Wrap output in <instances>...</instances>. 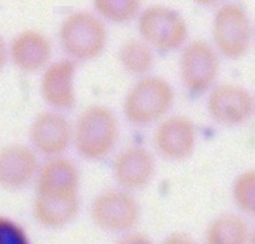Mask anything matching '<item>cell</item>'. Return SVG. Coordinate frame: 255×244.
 <instances>
[{
  "mask_svg": "<svg viewBox=\"0 0 255 244\" xmlns=\"http://www.w3.org/2000/svg\"><path fill=\"white\" fill-rule=\"evenodd\" d=\"M117 133L118 122L114 112L105 105H91L76 120L74 128L76 149L86 158L99 159L112 149Z\"/></svg>",
  "mask_w": 255,
  "mask_h": 244,
  "instance_id": "6da1fadb",
  "label": "cell"
},
{
  "mask_svg": "<svg viewBox=\"0 0 255 244\" xmlns=\"http://www.w3.org/2000/svg\"><path fill=\"white\" fill-rule=\"evenodd\" d=\"M107 36L105 22L88 10L67 14L59 28L60 42L65 51L78 59L98 56L105 47Z\"/></svg>",
  "mask_w": 255,
  "mask_h": 244,
  "instance_id": "7a4b0ae2",
  "label": "cell"
},
{
  "mask_svg": "<svg viewBox=\"0 0 255 244\" xmlns=\"http://www.w3.org/2000/svg\"><path fill=\"white\" fill-rule=\"evenodd\" d=\"M173 98L174 91L168 81L148 76L139 80L126 95L124 112L130 121L144 123L163 115Z\"/></svg>",
  "mask_w": 255,
  "mask_h": 244,
  "instance_id": "3957f363",
  "label": "cell"
},
{
  "mask_svg": "<svg viewBox=\"0 0 255 244\" xmlns=\"http://www.w3.org/2000/svg\"><path fill=\"white\" fill-rule=\"evenodd\" d=\"M138 28L145 40L166 50L179 46L188 33L184 16L164 4L147 6L139 15Z\"/></svg>",
  "mask_w": 255,
  "mask_h": 244,
  "instance_id": "277c9868",
  "label": "cell"
},
{
  "mask_svg": "<svg viewBox=\"0 0 255 244\" xmlns=\"http://www.w3.org/2000/svg\"><path fill=\"white\" fill-rule=\"evenodd\" d=\"M214 38L229 56L241 55L246 50L251 39V24L242 6L226 3L218 9L214 19Z\"/></svg>",
  "mask_w": 255,
  "mask_h": 244,
  "instance_id": "5b68a950",
  "label": "cell"
},
{
  "mask_svg": "<svg viewBox=\"0 0 255 244\" xmlns=\"http://www.w3.org/2000/svg\"><path fill=\"white\" fill-rule=\"evenodd\" d=\"M91 213L94 222L100 228L119 232L130 228L135 223L138 207L129 194L108 190L95 199Z\"/></svg>",
  "mask_w": 255,
  "mask_h": 244,
  "instance_id": "8992f818",
  "label": "cell"
},
{
  "mask_svg": "<svg viewBox=\"0 0 255 244\" xmlns=\"http://www.w3.org/2000/svg\"><path fill=\"white\" fill-rule=\"evenodd\" d=\"M219 55L205 40H193L187 44L180 56V71L184 83L194 91L208 88L218 75Z\"/></svg>",
  "mask_w": 255,
  "mask_h": 244,
  "instance_id": "52a82bcc",
  "label": "cell"
},
{
  "mask_svg": "<svg viewBox=\"0 0 255 244\" xmlns=\"http://www.w3.org/2000/svg\"><path fill=\"white\" fill-rule=\"evenodd\" d=\"M30 135L41 153L59 155L69 144L71 128L68 120L61 113L44 110L33 119Z\"/></svg>",
  "mask_w": 255,
  "mask_h": 244,
  "instance_id": "ba28073f",
  "label": "cell"
},
{
  "mask_svg": "<svg viewBox=\"0 0 255 244\" xmlns=\"http://www.w3.org/2000/svg\"><path fill=\"white\" fill-rule=\"evenodd\" d=\"M52 43L42 32L25 29L16 33L8 44V57L22 71H35L47 65Z\"/></svg>",
  "mask_w": 255,
  "mask_h": 244,
  "instance_id": "9c48e42d",
  "label": "cell"
},
{
  "mask_svg": "<svg viewBox=\"0 0 255 244\" xmlns=\"http://www.w3.org/2000/svg\"><path fill=\"white\" fill-rule=\"evenodd\" d=\"M38 169L36 154L29 146L10 143L0 149V186L17 189L28 184Z\"/></svg>",
  "mask_w": 255,
  "mask_h": 244,
  "instance_id": "30bf717a",
  "label": "cell"
},
{
  "mask_svg": "<svg viewBox=\"0 0 255 244\" xmlns=\"http://www.w3.org/2000/svg\"><path fill=\"white\" fill-rule=\"evenodd\" d=\"M75 65L62 58L48 64L43 72L40 90L44 100L58 108H70L75 102Z\"/></svg>",
  "mask_w": 255,
  "mask_h": 244,
  "instance_id": "8fae6325",
  "label": "cell"
},
{
  "mask_svg": "<svg viewBox=\"0 0 255 244\" xmlns=\"http://www.w3.org/2000/svg\"><path fill=\"white\" fill-rule=\"evenodd\" d=\"M80 174L68 159L55 157L47 161L39 171L37 194L45 197H69L79 194Z\"/></svg>",
  "mask_w": 255,
  "mask_h": 244,
  "instance_id": "7c38bea8",
  "label": "cell"
},
{
  "mask_svg": "<svg viewBox=\"0 0 255 244\" xmlns=\"http://www.w3.org/2000/svg\"><path fill=\"white\" fill-rule=\"evenodd\" d=\"M156 143L165 156L182 159L190 155L195 144V128L190 118L173 115L166 118L156 130Z\"/></svg>",
  "mask_w": 255,
  "mask_h": 244,
  "instance_id": "4fadbf2b",
  "label": "cell"
},
{
  "mask_svg": "<svg viewBox=\"0 0 255 244\" xmlns=\"http://www.w3.org/2000/svg\"><path fill=\"white\" fill-rule=\"evenodd\" d=\"M209 109L212 115L223 123L241 122L249 114L252 97L242 86L225 83L214 89L209 97Z\"/></svg>",
  "mask_w": 255,
  "mask_h": 244,
  "instance_id": "5bb4252c",
  "label": "cell"
},
{
  "mask_svg": "<svg viewBox=\"0 0 255 244\" xmlns=\"http://www.w3.org/2000/svg\"><path fill=\"white\" fill-rule=\"evenodd\" d=\"M154 169V158L142 148L126 150L114 162V174L117 181L128 188L143 186L150 179Z\"/></svg>",
  "mask_w": 255,
  "mask_h": 244,
  "instance_id": "9a60e30c",
  "label": "cell"
},
{
  "mask_svg": "<svg viewBox=\"0 0 255 244\" xmlns=\"http://www.w3.org/2000/svg\"><path fill=\"white\" fill-rule=\"evenodd\" d=\"M79 194L69 197H45L37 194L34 201V215L48 227H60L74 218L79 210Z\"/></svg>",
  "mask_w": 255,
  "mask_h": 244,
  "instance_id": "2e32d148",
  "label": "cell"
},
{
  "mask_svg": "<svg viewBox=\"0 0 255 244\" xmlns=\"http://www.w3.org/2000/svg\"><path fill=\"white\" fill-rule=\"evenodd\" d=\"M248 228L243 220L225 215L211 224L207 232L208 244H247Z\"/></svg>",
  "mask_w": 255,
  "mask_h": 244,
  "instance_id": "e0dca14e",
  "label": "cell"
},
{
  "mask_svg": "<svg viewBox=\"0 0 255 244\" xmlns=\"http://www.w3.org/2000/svg\"><path fill=\"white\" fill-rule=\"evenodd\" d=\"M119 59L128 71L141 73L150 67L154 55L144 41L131 38L126 40L119 48Z\"/></svg>",
  "mask_w": 255,
  "mask_h": 244,
  "instance_id": "ac0fdd59",
  "label": "cell"
},
{
  "mask_svg": "<svg viewBox=\"0 0 255 244\" xmlns=\"http://www.w3.org/2000/svg\"><path fill=\"white\" fill-rule=\"evenodd\" d=\"M94 4L100 14L111 20L121 21L135 14L139 2L136 0H96Z\"/></svg>",
  "mask_w": 255,
  "mask_h": 244,
  "instance_id": "d6986e66",
  "label": "cell"
},
{
  "mask_svg": "<svg viewBox=\"0 0 255 244\" xmlns=\"http://www.w3.org/2000/svg\"><path fill=\"white\" fill-rule=\"evenodd\" d=\"M234 197L238 205L248 213L255 212V172L249 170L240 174L234 184Z\"/></svg>",
  "mask_w": 255,
  "mask_h": 244,
  "instance_id": "ffe728a7",
  "label": "cell"
},
{
  "mask_svg": "<svg viewBox=\"0 0 255 244\" xmlns=\"http://www.w3.org/2000/svg\"><path fill=\"white\" fill-rule=\"evenodd\" d=\"M0 244H31L23 228L13 220L0 216Z\"/></svg>",
  "mask_w": 255,
  "mask_h": 244,
  "instance_id": "44dd1931",
  "label": "cell"
},
{
  "mask_svg": "<svg viewBox=\"0 0 255 244\" xmlns=\"http://www.w3.org/2000/svg\"><path fill=\"white\" fill-rule=\"evenodd\" d=\"M116 244H152L151 241L141 234H130L121 238Z\"/></svg>",
  "mask_w": 255,
  "mask_h": 244,
  "instance_id": "7402d4cb",
  "label": "cell"
},
{
  "mask_svg": "<svg viewBox=\"0 0 255 244\" xmlns=\"http://www.w3.org/2000/svg\"><path fill=\"white\" fill-rule=\"evenodd\" d=\"M8 58V44L4 37L0 34V71L4 67Z\"/></svg>",
  "mask_w": 255,
  "mask_h": 244,
  "instance_id": "603a6c76",
  "label": "cell"
},
{
  "mask_svg": "<svg viewBox=\"0 0 255 244\" xmlns=\"http://www.w3.org/2000/svg\"><path fill=\"white\" fill-rule=\"evenodd\" d=\"M165 244H194V243L183 235H172L166 240Z\"/></svg>",
  "mask_w": 255,
  "mask_h": 244,
  "instance_id": "cb8c5ba5",
  "label": "cell"
}]
</instances>
